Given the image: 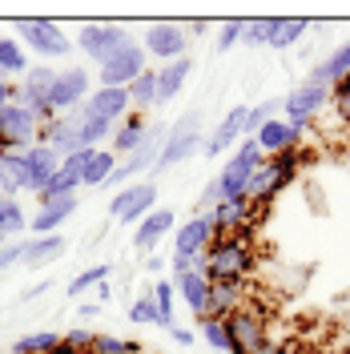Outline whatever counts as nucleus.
I'll use <instances>...</instances> for the list:
<instances>
[{
    "label": "nucleus",
    "instance_id": "1",
    "mask_svg": "<svg viewBox=\"0 0 350 354\" xmlns=\"http://www.w3.org/2000/svg\"><path fill=\"white\" fill-rule=\"evenodd\" d=\"M258 266V245H254V234H225V238H214L210 250H205V278L210 282H250Z\"/></svg>",
    "mask_w": 350,
    "mask_h": 354
},
{
    "label": "nucleus",
    "instance_id": "2",
    "mask_svg": "<svg viewBox=\"0 0 350 354\" xmlns=\"http://www.w3.org/2000/svg\"><path fill=\"white\" fill-rule=\"evenodd\" d=\"M298 169H302V149H286V153L266 157L262 165L250 174V181H246V201H254V205L270 209V205L294 185Z\"/></svg>",
    "mask_w": 350,
    "mask_h": 354
},
{
    "label": "nucleus",
    "instance_id": "3",
    "mask_svg": "<svg viewBox=\"0 0 350 354\" xmlns=\"http://www.w3.org/2000/svg\"><path fill=\"white\" fill-rule=\"evenodd\" d=\"M230 354H270V318L254 302H246L225 318Z\"/></svg>",
    "mask_w": 350,
    "mask_h": 354
},
{
    "label": "nucleus",
    "instance_id": "4",
    "mask_svg": "<svg viewBox=\"0 0 350 354\" xmlns=\"http://www.w3.org/2000/svg\"><path fill=\"white\" fill-rule=\"evenodd\" d=\"M197 149H205V141H201V117H197V113H185V117H181V121L174 125V133L161 141V153H157L154 174H165V169H174L177 161L194 157Z\"/></svg>",
    "mask_w": 350,
    "mask_h": 354
},
{
    "label": "nucleus",
    "instance_id": "5",
    "mask_svg": "<svg viewBox=\"0 0 350 354\" xmlns=\"http://www.w3.org/2000/svg\"><path fill=\"white\" fill-rule=\"evenodd\" d=\"M145 68H149V53H145V44L129 41L125 48H117L109 61L97 68V73H101V88H129Z\"/></svg>",
    "mask_w": 350,
    "mask_h": 354
},
{
    "label": "nucleus",
    "instance_id": "6",
    "mask_svg": "<svg viewBox=\"0 0 350 354\" xmlns=\"http://www.w3.org/2000/svg\"><path fill=\"white\" fill-rule=\"evenodd\" d=\"M17 32H21V44L24 48H33L37 57H48V61H57V57H68V37L61 24L53 21H17L12 24Z\"/></svg>",
    "mask_w": 350,
    "mask_h": 354
},
{
    "label": "nucleus",
    "instance_id": "7",
    "mask_svg": "<svg viewBox=\"0 0 350 354\" xmlns=\"http://www.w3.org/2000/svg\"><path fill=\"white\" fill-rule=\"evenodd\" d=\"M89 93H93V88H89V73L81 65L57 68V81H53V88H48V105H53L57 117H65V113H73L77 105H85Z\"/></svg>",
    "mask_w": 350,
    "mask_h": 354
},
{
    "label": "nucleus",
    "instance_id": "8",
    "mask_svg": "<svg viewBox=\"0 0 350 354\" xmlns=\"http://www.w3.org/2000/svg\"><path fill=\"white\" fill-rule=\"evenodd\" d=\"M37 133H41V121L24 105H8L0 109V149H33L37 145Z\"/></svg>",
    "mask_w": 350,
    "mask_h": 354
},
{
    "label": "nucleus",
    "instance_id": "9",
    "mask_svg": "<svg viewBox=\"0 0 350 354\" xmlns=\"http://www.w3.org/2000/svg\"><path fill=\"white\" fill-rule=\"evenodd\" d=\"M77 44H81V53H85L89 61H97V68H101L117 48L129 44V32H125V24H85Z\"/></svg>",
    "mask_w": 350,
    "mask_h": 354
},
{
    "label": "nucleus",
    "instance_id": "10",
    "mask_svg": "<svg viewBox=\"0 0 350 354\" xmlns=\"http://www.w3.org/2000/svg\"><path fill=\"white\" fill-rule=\"evenodd\" d=\"M154 209H157V185H149V181L129 185V189L113 194V201H109V218L125 221V225H133V221H145Z\"/></svg>",
    "mask_w": 350,
    "mask_h": 354
},
{
    "label": "nucleus",
    "instance_id": "11",
    "mask_svg": "<svg viewBox=\"0 0 350 354\" xmlns=\"http://www.w3.org/2000/svg\"><path fill=\"white\" fill-rule=\"evenodd\" d=\"M185 44H190V32L181 24H149L145 28V53L149 61H181L185 57Z\"/></svg>",
    "mask_w": 350,
    "mask_h": 354
},
{
    "label": "nucleus",
    "instance_id": "12",
    "mask_svg": "<svg viewBox=\"0 0 350 354\" xmlns=\"http://www.w3.org/2000/svg\"><path fill=\"white\" fill-rule=\"evenodd\" d=\"M306 129H314V121L310 125H294V121H266L262 129L254 133V141H258V149H262L266 157L274 153H286V149H302V137H306Z\"/></svg>",
    "mask_w": 350,
    "mask_h": 354
},
{
    "label": "nucleus",
    "instance_id": "13",
    "mask_svg": "<svg viewBox=\"0 0 350 354\" xmlns=\"http://www.w3.org/2000/svg\"><path fill=\"white\" fill-rule=\"evenodd\" d=\"M282 109H286V121H294V125H310V121L322 117V109H330V88H322V85L294 88V93L282 101Z\"/></svg>",
    "mask_w": 350,
    "mask_h": 354
},
{
    "label": "nucleus",
    "instance_id": "14",
    "mask_svg": "<svg viewBox=\"0 0 350 354\" xmlns=\"http://www.w3.org/2000/svg\"><path fill=\"white\" fill-rule=\"evenodd\" d=\"M210 242H214V218H210V209L194 214L190 221H181L174 230V254H205Z\"/></svg>",
    "mask_w": 350,
    "mask_h": 354
},
{
    "label": "nucleus",
    "instance_id": "15",
    "mask_svg": "<svg viewBox=\"0 0 350 354\" xmlns=\"http://www.w3.org/2000/svg\"><path fill=\"white\" fill-rule=\"evenodd\" d=\"M61 169V157L57 149H48V145H33V149H24V189H33V194H41L44 185H48V177Z\"/></svg>",
    "mask_w": 350,
    "mask_h": 354
},
{
    "label": "nucleus",
    "instance_id": "16",
    "mask_svg": "<svg viewBox=\"0 0 350 354\" xmlns=\"http://www.w3.org/2000/svg\"><path fill=\"white\" fill-rule=\"evenodd\" d=\"M250 302V282H210V306H205V318H218L225 322L234 310H241Z\"/></svg>",
    "mask_w": 350,
    "mask_h": 354
},
{
    "label": "nucleus",
    "instance_id": "17",
    "mask_svg": "<svg viewBox=\"0 0 350 354\" xmlns=\"http://www.w3.org/2000/svg\"><path fill=\"white\" fill-rule=\"evenodd\" d=\"M85 109L93 113V117H105V121H125L133 113L129 105V88H97V93H89V101H85Z\"/></svg>",
    "mask_w": 350,
    "mask_h": 354
},
{
    "label": "nucleus",
    "instance_id": "18",
    "mask_svg": "<svg viewBox=\"0 0 350 354\" xmlns=\"http://www.w3.org/2000/svg\"><path fill=\"white\" fill-rule=\"evenodd\" d=\"M174 221H177L174 209H154L145 221H137V230H133V250L149 254V250L165 238V234H174Z\"/></svg>",
    "mask_w": 350,
    "mask_h": 354
},
{
    "label": "nucleus",
    "instance_id": "19",
    "mask_svg": "<svg viewBox=\"0 0 350 354\" xmlns=\"http://www.w3.org/2000/svg\"><path fill=\"white\" fill-rule=\"evenodd\" d=\"M77 214V198H61V201H48L37 209L33 218V238H48V234H61V225Z\"/></svg>",
    "mask_w": 350,
    "mask_h": 354
},
{
    "label": "nucleus",
    "instance_id": "20",
    "mask_svg": "<svg viewBox=\"0 0 350 354\" xmlns=\"http://www.w3.org/2000/svg\"><path fill=\"white\" fill-rule=\"evenodd\" d=\"M145 141H149V121H145V113H129V117L117 125V133H113V149H117V157L137 153Z\"/></svg>",
    "mask_w": 350,
    "mask_h": 354
},
{
    "label": "nucleus",
    "instance_id": "21",
    "mask_svg": "<svg viewBox=\"0 0 350 354\" xmlns=\"http://www.w3.org/2000/svg\"><path fill=\"white\" fill-rule=\"evenodd\" d=\"M177 298L190 306V314H194L197 322L205 318V306H210V278L205 274H185V278H177Z\"/></svg>",
    "mask_w": 350,
    "mask_h": 354
},
{
    "label": "nucleus",
    "instance_id": "22",
    "mask_svg": "<svg viewBox=\"0 0 350 354\" xmlns=\"http://www.w3.org/2000/svg\"><path fill=\"white\" fill-rule=\"evenodd\" d=\"M241 129H246V105H238V109L225 113V121H221L218 129H214V137L205 141V157H221L241 137Z\"/></svg>",
    "mask_w": 350,
    "mask_h": 354
},
{
    "label": "nucleus",
    "instance_id": "23",
    "mask_svg": "<svg viewBox=\"0 0 350 354\" xmlns=\"http://www.w3.org/2000/svg\"><path fill=\"white\" fill-rule=\"evenodd\" d=\"M190 73H194V61H169V65L157 68V101H174L177 93L185 88V81H190Z\"/></svg>",
    "mask_w": 350,
    "mask_h": 354
},
{
    "label": "nucleus",
    "instance_id": "24",
    "mask_svg": "<svg viewBox=\"0 0 350 354\" xmlns=\"http://www.w3.org/2000/svg\"><path fill=\"white\" fill-rule=\"evenodd\" d=\"M0 189H4V198H17L24 189V153L21 149H4V157H0Z\"/></svg>",
    "mask_w": 350,
    "mask_h": 354
},
{
    "label": "nucleus",
    "instance_id": "25",
    "mask_svg": "<svg viewBox=\"0 0 350 354\" xmlns=\"http://www.w3.org/2000/svg\"><path fill=\"white\" fill-rule=\"evenodd\" d=\"M149 298H154V306H157V326L161 330H174V298H177L174 278H157L154 290H149Z\"/></svg>",
    "mask_w": 350,
    "mask_h": 354
},
{
    "label": "nucleus",
    "instance_id": "26",
    "mask_svg": "<svg viewBox=\"0 0 350 354\" xmlns=\"http://www.w3.org/2000/svg\"><path fill=\"white\" fill-rule=\"evenodd\" d=\"M310 24L298 21V17H278V21H270V32H266V44L270 48H290V44L298 41L302 32H306Z\"/></svg>",
    "mask_w": 350,
    "mask_h": 354
},
{
    "label": "nucleus",
    "instance_id": "27",
    "mask_svg": "<svg viewBox=\"0 0 350 354\" xmlns=\"http://www.w3.org/2000/svg\"><path fill=\"white\" fill-rule=\"evenodd\" d=\"M61 250H65V238H61V234L33 238V242H24V262L21 266H44V262H53Z\"/></svg>",
    "mask_w": 350,
    "mask_h": 354
},
{
    "label": "nucleus",
    "instance_id": "28",
    "mask_svg": "<svg viewBox=\"0 0 350 354\" xmlns=\"http://www.w3.org/2000/svg\"><path fill=\"white\" fill-rule=\"evenodd\" d=\"M129 105L133 113H145L149 105H157V68H145L129 85Z\"/></svg>",
    "mask_w": 350,
    "mask_h": 354
},
{
    "label": "nucleus",
    "instance_id": "29",
    "mask_svg": "<svg viewBox=\"0 0 350 354\" xmlns=\"http://www.w3.org/2000/svg\"><path fill=\"white\" fill-rule=\"evenodd\" d=\"M77 133H81V149H97L105 137L117 133V125L105 121V117H93V113L85 109V121H77Z\"/></svg>",
    "mask_w": 350,
    "mask_h": 354
},
{
    "label": "nucleus",
    "instance_id": "30",
    "mask_svg": "<svg viewBox=\"0 0 350 354\" xmlns=\"http://www.w3.org/2000/svg\"><path fill=\"white\" fill-rule=\"evenodd\" d=\"M21 73H28L24 44L12 37H0V77H21Z\"/></svg>",
    "mask_w": 350,
    "mask_h": 354
},
{
    "label": "nucleus",
    "instance_id": "31",
    "mask_svg": "<svg viewBox=\"0 0 350 354\" xmlns=\"http://www.w3.org/2000/svg\"><path fill=\"white\" fill-rule=\"evenodd\" d=\"M113 169H117V153H109V149H93L89 161H85V181H81V185H105Z\"/></svg>",
    "mask_w": 350,
    "mask_h": 354
},
{
    "label": "nucleus",
    "instance_id": "32",
    "mask_svg": "<svg viewBox=\"0 0 350 354\" xmlns=\"http://www.w3.org/2000/svg\"><path fill=\"white\" fill-rule=\"evenodd\" d=\"M89 354H145L141 342H133V338H113V334H93V346Z\"/></svg>",
    "mask_w": 350,
    "mask_h": 354
},
{
    "label": "nucleus",
    "instance_id": "33",
    "mask_svg": "<svg viewBox=\"0 0 350 354\" xmlns=\"http://www.w3.org/2000/svg\"><path fill=\"white\" fill-rule=\"evenodd\" d=\"M57 338H61V334H53V330L24 334V338H17V342H12V354H48L53 346H57Z\"/></svg>",
    "mask_w": 350,
    "mask_h": 354
},
{
    "label": "nucleus",
    "instance_id": "34",
    "mask_svg": "<svg viewBox=\"0 0 350 354\" xmlns=\"http://www.w3.org/2000/svg\"><path fill=\"white\" fill-rule=\"evenodd\" d=\"M24 225H28V218H24V209H21V201L17 198H8L4 205H0V234L4 238H17Z\"/></svg>",
    "mask_w": 350,
    "mask_h": 354
},
{
    "label": "nucleus",
    "instance_id": "35",
    "mask_svg": "<svg viewBox=\"0 0 350 354\" xmlns=\"http://www.w3.org/2000/svg\"><path fill=\"white\" fill-rule=\"evenodd\" d=\"M101 282H109V266H93V270H85V274H77V278L65 286V294L68 298H81L85 290L101 286Z\"/></svg>",
    "mask_w": 350,
    "mask_h": 354
},
{
    "label": "nucleus",
    "instance_id": "36",
    "mask_svg": "<svg viewBox=\"0 0 350 354\" xmlns=\"http://www.w3.org/2000/svg\"><path fill=\"white\" fill-rule=\"evenodd\" d=\"M197 334H201L214 351L230 354V334H225V322H218V318H201V322H197Z\"/></svg>",
    "mask_w": 350,
    "mask_h": 354
},
{
    "label": "nucleus",
    "instance_id": "37",
    "mask_svg": "<svg viewBox=\"0 0 350 354\" xmlns=\"http://www.w3.org/2000/svg\"><path fill=\"white\" fill-rule=\"evenodd\" d=\"M89 153H93V149H77V153L61 157V169H57V174L65 177V181H73L77 189H81V181H85V161H89Z\"/></svg>",
    "mask_w": 350,
    "mask_h": 354
},
{
    "label": "nucleus",
    "instance_id": "38",
    "mask_svg": "<svg viewBox=\"0 0 350 354\" xmlns=\"http://www.w3.org/2000/svg\"><path fill=\"white\" fill-rule=\"evenodd\" d=\"M169 270H174V282L185 278V274H205V254H174Z\"/></svg>",
    "mask_w": 350,
    "mask_h": 354
},
{
    "label": "nucleus",
    "instance_id": "39",
    "mask_svg": "<svg viewBox=\"0 0 350 354\" xmlns=\"http://www.w3.org/2000/svg\"><path fill=\"white\" fill-rule=\"evenodd\" d=\"M330 109L338 113L342 125H350V77H342L338 85H330Z\"/></svg>",
    "mask_w": 350,
    "mask_h": 354
},
{
    "label": "nucleus",
    "instance_id": "40",
    "mask_svg": "<svg viewBox=\"0 0 350 354\" xmlns=\"http://www.w3.org/2000/svg\"><path fill=\"white\" fill-rule=\"evenodd\" d=\"M266 121H274V101H262V105L246 109V129H241V137H254Z\"/></svg>",
    "mask_w": 350,
    "mask_h": 354
},
{
    "label": "nucleus",
    "instance_id": "41",
    "mask_svg": "<svg viewBox=\"0 0 350 354\" xmlns=\"http://www.w3.org/2000/svg\"><path fill=\"white\" fill-rule=\"evenodd\" d=\"M129 322H141V326H145V322H154V326H157V306H154V298H149V294H141V298H133V302H129Z\"/></svg>",
    "mask_w": 350,
    "mask_h": 354
},
{
    "label": "nucleus",
    "instance_id": "42",
    "mask_svg": "<svg viewBox=\"0 0 350 354\" xmlns=\"http://www.w3.org/2000/svg\"><path fill=\"white\" fill-rule=\"evenodd\" d=\"M53 81H57V68H53V65H33V68H28V81H24V85H28V88H44V93H48V88H53Z\"/></svg>",
    "mask_w": 350,
    "mask_h": 354
},
{
    "label": "nucleus",
    "instance_id": "43",
    "mask_svg": "<svg viewBox=\"0 0 350 354\" xmlns=\"http://www.w3.org/2000/svg\"><path fill=\"white\" fill-rule=\"evenodd\" d=\"M241 28H246V21H225L221 24V32H218V48L221 53H230V48L241 41Z\"/></svg>",
    "mask_w": 350,
    "mask_h": 354
},
{
    "label": "nucleus",
    "instance_id": "44",
    "mask_svg": "<svg viewBox=\"0 0 350 354\" xmlns=\"http://www.w3.org/2000/svg\"><path fill=\"white\" fill-rule=\"evenodd\" d=\"M24 262V242H4L0 245V274L4 270H12V266Z\"/></svg>",
    "mask_w": 350,
    "mask_h": 354
},
{
    "label": "nucleus",
    "instance_id": "45",
    "mask_svg": "<svg viewBox=\"0 0 350 354\" xmlns=\"http://www.w3.org/2000/svg\"><path fill=\"white\" fill-rule=\"evenodd\" d=\"M266 32H270V21H246L241 41H246V44H266Z\"/></svg>",
    "mask_w": 350,
    "mask_h": 354
},
{
    "label": "nucleus",
    "instance_id": "46",
    "mask_svg": "<svg viewBox=\"0 0 350 354\" xmlns=\"http://www.w3.org/2000/svg\"><path fill=\"white\" fill-rule=\"evenodd\" d=\"M61 338H65L68 346H77V351H89V346H93V330H85V326H81V330H65Z\"/></svg>",
    "mask_w": 350,
    "mask_h": 354
},
{
    "label": "nucleus",
    "instance_id": "47",
    "mask_svg": "<svg viewBox=\"0 0 350 354\" xmlns=\"http://www.w3.org/2000/svg\"><path fill=\"white\" fill-rule=\"evenodd\" d=\"M169 334H174V342H177V346H190V342H194V330H185V326H174Z\"/></svg>",
    "mask_w": 350,
    "mask_h": 354
},
{
    "label": "nucleus",
    "instance_id": "48",
    "mask_svg": "<svg viewBox=\"0 0 350 354\" xmlns=\"http://www.w3.org/2000/svg\"><path fill=\"white\" fill-rule=\"evenodd\" d=\"M270 354H306L298 342H278V346H270Z\"/></svg>",
    "mask_w": 350,
    "mask_h": 354
},
{
    "label": "nucleus",
    "instance_id": "49",
    "mask_svg": "<svg viewBox=\"0 0 350 354\" xmlns=\"http://www.w3.org/2000/svg\"><path fill=\"white\" fill-rule=\"evenodd\" d=\"M8 105H12V85L0 77V109H8Z\"/></svg>",
    "mask_w": 350,
    "mask_h": 354
},
{
    "label": "nucleus",
    "instance_id": "50",
    "mask_svg": "<svg viewBox=\"0 0 350 354\" xmlns=\"http://www.w3.org/2000/svg\"><path fill=\"white\" fill-rule=\"evenodd\" d=\"M145 270H149V274H161V278H165V262H161V258H145Z\"/></svg>",
    "mask_w": 350,
    "mask_h": 354
},
{
    "label": "nucleus",
    "instance_id": "51",
    "mask_svg": "<svg viewBox=\"0 0 350 354\" xmlns=\"http://www.w3.org/2000/svg\"><path fill=\"white\" fill-rule=\"evenodd\" d=\"M97 310H101V302H81V318H97Z\"/></svg>",
    "mask_w": 350,
    "mask_h": 354
},
{
    "label": "nucleus",
    "instance_id": "52",
    "mask_svg": "<svg viewBox=\"0 0 350 354\" xmlns=\"http://www.w3.org/2000/svg\"><path fill=\"white\" fill-rule=\"evenodd\" d=\"M4 201H8V198H4V189H0V205H4Z\"/></svg>",
    "mask_w": 350,
    "mask_h": 354
},
{
    "label": "nucleus",
    "instance_id": "53",
    "mask_svg": "<svg viewBox=\"0 0 350 354\" xmlns=\"http://www.w3.org/2000/svg\"><path fill=\"white\" fill-rule=\"evenodd\" d=\"M4 242H8V238H4V234H0V245H4Z\"/></svg>",
    "mask_w": 350,
    "mask_h": 354
},
{
    "label": "nucleus",
    "instance_id": "54",
    "mask_svg": "<svg viewBox=\"0 0 350 354\" xmlns=\"http://www.w3.org/2000/svg\"><path fill=\"white\" fill-rule=\"evenodd\" d=\"M0 157H4V149H0Z\"/></svg>",
    "mask_w": 350,
    "mask_h": 354
},
{
    "label": "nucleus",
    "instance_id": "55",
    "mask_svg": "<svg viewBox=\"0 0 350 354\" xmlns=\"http://www.w3.org/2000/svg\"><path fill=\"white\" fill-rule=\"evenodd\" d=\"M85 354H89V351H85Z\"/></svg>",
    "mask_w": 350,
    "mask_h": 354
}]
</instances>
